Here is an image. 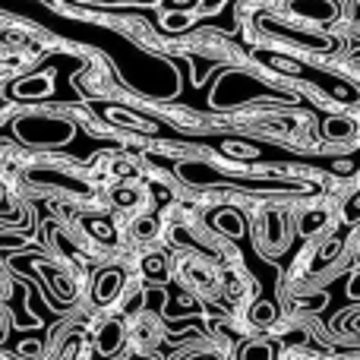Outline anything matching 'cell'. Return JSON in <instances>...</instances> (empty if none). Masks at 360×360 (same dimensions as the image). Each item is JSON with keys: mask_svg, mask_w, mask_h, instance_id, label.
I'll return each instance as SVG.
<instances>
[{"mask_svg": "<svg viewBox=\"0 0 360 360\" xmlns=\"http://www.w3.org/2000/svg\"><path fill=\"white\" fill-rule=\"evenodd\" d=\"M120 348H124V326H120L117 319H108L98 332V351L105 357H114Z\"/></svg>", "mask_w": 360, "mask_h": 360, "instance_id": "7", "label": "cell"}, {"mask_svg": "<svg viewBox=\"0 0 360 360\" xmlns=\"http://www.w3.org/2000/svg\"><path fill=\"white\" fill-rule=\"evenodd\" d=\"M326 224H329V212H323V209H313L300 218V231H304V234H316Z\"/></svg>", "mask_w": 360, "mask_h": 360, "instance_id": "11", "label": "cell"}, {"mask_svg": "<svg viewBox=\"0 0 360 360\" xmlns=\"http://www.w3.org/2000/svg\"><path fill=\"white\" fill-rule=\"evenodd\" d=\"M19 351H22V354H38V351H41V342H32L29 338V342L19 345Z\"/></svg>", "mask_w": 360, "mask_h": 360, "instance_id": "23", "label": "cell"}, {"mask_svg": "<svg viewBox=\"0 0 360 360\" xmlns=\"http://www.w3.org/2000/svg\"><path fill=\"white\" fill-rule=\"evenodd\" d=\"M54 89V76L41 73V76H29V79L13 86V98H48Z\"/></svg>", "mask_w": 360, "mask_h": 360, "instance_id": "6", "label": "cell"}, {"mask_svg": "<svg viewBox=\"0 0 360 360\" xmlns=\"http://www.w3.org/2000/svg\"><path fill=\"white\" fill-rule=\"evenodd\" d=\"M266 95V86L243 73H228L221 82H218L215 95H212V105L215 108H228V105H240V101H250V98H259Z\"/></svg>", "mask_w": 360, "mask_h": 360, "instance_id": "2", "label": "cell"}, {"mask_svg": "<svg viewBox=\"0 0 360 360\" xmlns=\"http://www.w3.org/2000/svg\"><path fill=\"white\" fill-rule=\"evenodd\" d=\"M354 133H357V127H354V120H348V117H332V120H326V136H329V139L348 143V139H354Z\"/></svg>", "mask_w": 360, "mask_h": 360, "instance_id": "8", "label": "cell"}, {"mask_svg": "<svg viewBox=\"0 0 360 360\" xmlns=\"http://www.w3.org/2000/svg\"><path fill=\"white\" fill-rule=\"evenodd\" d=\"M120 288H124V272L120 269H105V272L95 278V291H92V297H95V304L98 307H108V304H114L117 300V294H120Z\"/></svg>", "mask_w": 360, "mask_h": 360, "instance_id": "5", "label": "cell"}, {"mask_svg": "<svg viewBox=\"0 0 360 360\" xmlns=\"http://www.w3.org/2000/svg\"><path fill=\"white\" fill-rule=\"evenodd\" d=\"M73 133H76V127L63 117L35 114V117L16 120V136L29 146H67L73 139Z\"/></svg>", "mask_w": 360, "mask_h": 360, "instance_id": "1", "label": "cell"}, {"mask_svg": "<svg viewBox=\"0 0 360 360\" xmlns=\"http://www.w3.org/2000/svg\"><path fill=\"white\" fill-rule=\"evenodd\" d=\"M133 234L143 237V240H146V237H155L158 234V218H149V215L139 218V221L133 224Z\"/></svg>", "mask_w": 360, "mask_h": 360, "instance_id": "18", "label": "cell"}, {"mask_svg": "<svg viewBox=\"0 0 360 360\" xmlns=\"http://www.w3.org/2000/svg\"><path fill=\"white\" fill-rule=\"evenodd\" d=\"M291 13L313 22H332L338 16V4L335 0H291Z\"/></svg>", "mask_w": 360, "mask_h": 360, "instance_id": "4", "label": "cell"}, {"mask_svg": "<svg viewBox=\"0 0 360 360\" xmlns=\"http://www.w3.org/2000/svg\"><path fill=\"white\" fill-rule=\"evenodd\" d=\"M186 25H190V16H180V13H168L165 16V29H171V32H180Z\"/></svg>", "mask_w": 360, "mask_h": 360, "instance_id": "20", "label": "cell"}, {"mask_svg": "<svg viewBox=\"0 0 360 360\" xmlns=\"http://www.w3.org/2000/svg\"><path fill=\"white\" fill-rule=\"evenodd\" d=\"M108 117H111V120H117V124H124V127H133V130H155V127H152L149 120L130 117V114H127V111H120V108H111V111H108Z\"/></svg>", "mask_w": 360, "mask_h": 360, "instance_id": "15", "label": "cell"}, {"mask_svg": "<svg viewBox=\"0 0 360 360\" xmlns=\"http://www.w3.org/2000/svg\"><path fill=\"white\" fill-rule=\"evenodd\" d=\"M338 250H342V240H332V243H326V250H323V253H319V266H323V262H329L332 259V256H338Z\"/></svg>", "mask_w": 360, "mask_h": 360, "instance_id": "21", "label": "cell"}, {"mask_svg": "<svg viewBox=\"0 0 360 360\" xmlns=\"http://www.w3.org/2000/svg\"><path fill=\"white\" fill-rule=\"evenodd\" d=\"M357 199L360 196H351V202L345 205V221H357Z\"/></svg>", "mask_w": 360, "mask_h": 360, "instance_id": "22", "label": "cell"}, {"mask_svg": "<svg viewBox=\"0 0 360 360\" xmlns=\"http://www.w3.org/2000/svg\"><path fill=\"white\" fill-rule=\"evenodd\" d=\"M32 180L38 184H54V186H67V190H86V184L67 177V174H44V171H32Z\"/></svg>", "mask_w": 360, "mask_h": 360, "instance_id": "10", "label": "cell"}, {"mask_svg": "<svg viewBox=\"0 0 360 360\" xmlns=\"http://www.w3.org/2000/svg\"><path fill=\"white\" fill-rule=\"evenodd\" d=\"M111 4H120V0H111ZM136 4H155V0H136Z\"/></svg>", "mask_w": 360, "mask_h": 360, "instance_id": "26", "label": "cell"}, {"mask_svg": "<svg viewBox=\"0 0 360 360\" xmlns=\"http://www.w3.org/2000/svg\"><path fill=\"white\" fill-rule=\"evenodd\" d=\"M221 4H224V0H202V10L205 13H215V10H221Z\"/></svg>", "mask_w": 360, "mask_h": 360, "instance_id": "24", "label": "cell"}, {"mask_svg": "<svg viewBox=\"0 0 360 360\" xmlns=\"http://www.w3.org/2000/svg\"><path fill=\"white\" fill-rule=\"evenodd\" d=\"M250 323L272 326L275 323V307L269 304V300H259V304H253V310H250Z\"/></svg>", "mask_w": 360, "mask_h": 360, "instance_id": "14", "label": "cell"}, {"mask_svg": "<svg viewBox=\"0 0 360 360\" xmlns=\"http://www.w3.org/2000/svg\"><path fill=\"white\" fill-rule=\"evenodd\" d=\"M240 360H272V348L266 342H247L240 351Z\"/></svg>", "mask_w": 360, "mask_h": 360, "instance_id": "16", "label": "cell"}, {"mask_svg": "<svg viewBox=\"0 0 360 360\" xmlns=\"http://www.w3.org/2000/svg\"><path fill=\"white\" fill-rule=\"evenodd\" d=\"M89 231H92L98 240H105V243H117V234H114V228L108 221H101V218H92V221H89Z\"/></svg>", "mask_w": 360, "mask_h": 360, "instance_id": "17", "label": "cell"}, {"mask_svg": "<svg viewBox=\"0 0 360 360\" xmlns=\"http://www.w3.org/2000/svg\"><path fill=\"white\" fill-rule=\"evenodd\" d=\"M266 240L272 243V247H278V243L285 240V224H281L278 212H269L266 215Z\"/></svg>", "mask_w": 360, "mask_h": 360, "instance_id": "13", "label": "cell"}, {"mask_svg": "<svg viewBox=\"0 0 360 360\" xmlns=\"http://www.w3.org/2000/svg\"><path fill=\"white\" fill-rule=\"evenodd\" d=\"M6 202V190H4V184H0V205Z\"/></svg>", "mask_w": 360, "mask_h": 360, "instance_id": "25", "label": "cell"}, {"mask_svg": "<svg viewBox=\"0 0 360 360\" xmlns=\"http://www.w3.org/2000/svg\"><path fill=\"white\" fill-rule=\"evenodd\" d=\"M143 272H146V278L149 281H168V259H165L162 253H149L143 259Z\"/></svg>", "mask_w": 360, "mask_h": 360, "instance_id": "9", "label": "cell"}, {"mask_svg": "<svg viewBox=\"0 0 360 360\" xmlns=\"http://www.w3.org/2000/svg\"><path fill=\"white\" fill-rule=\"evenodd\" d=\"M215 224L224 231V234H240L243 231V221H240V212H231V209H224V212H218L215 215Z\"/></svg>", "mask_w": 360, "mask_h": 360, "instance_id": "12", "label": "cell"}, {"mask_svg": "<svg viewBox=\"0 0 360 360\" xmlns=\"http://www.w3.org/2000/svg\"><path fill=\"white\" fill-rule=\"evenodd\" d=\"M130 360H152V357H146V354H136V357H130Z\"/></svg>", "mask_w": 360, "mask_h": 360, "instance_id": "27", "label": "cell"}, {"mask_svg": "<svg viewBox=\"0 0 360 360\" xmlns=\"http://www.w3.org/2000/svg\"><path fill=\"white\" fill-rule=\"evenodd\" d=\"M259 25H262L266 32H272V35H281V38H288V41L300 44V48H313V51H329V48H332V41H329L326 35H313V32L288 29V25L275 22V19H259Z\"/></svg>", "mask_w": 360, "mask_h": 360, "instance_id": "3", "label": "cell"}, {"mask_svg": "<svg viewBox=\"0 0 360 360\" xmlns=\"http://www.w3.org/2000/svg\"><path fill=\"white\" fill-rule=\"evenodd\" d=\"M139 199H143V193H139V190H127V186L114 193V202H117V205H136Z\"/></svg>", "mask_w": 360, "mask_h": 360, "instance_id": "19", "label": "cell"}]
</instances>
